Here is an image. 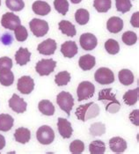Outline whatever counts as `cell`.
Masks as SVG:
<instances>
[{
  "label": "cell",
  "mask_w": 139,
  "mask_h": 154,
  "mask_svg": "<svg viewBox=\"0 0 139 154\" xmlns=\"http://www.w3.org/2000/svg\"><path fill=\"white\" fill-rule=\"evenodd\" d=\"M98 100L106 104V110L109 113H117L121 108V103L117 100L116 94L112 93V88L102 89L99 93Z\"/></svg>",
  "instance_id": "6da1fadb"
},
{
  "label": "cell",
  "mask_w": 139,
  "mask_h": 154,
  "mask_svg": "<svg viewBox=\"0 0 139 154\" xmlns=\"http://www.w3.org/2000/svg\"><path fill=\"white\" fill-rule=\"evenodd\" d=\"M100 107L94 102H89L85 105H80L76 109V116L82 122H86L92 118H95L100 114Z\"/></svg>",
  "instance_id": "7a4b0ae2"
},
{
  "label": "cell",
  "mask_w": 139,
  "mask_h": 154,
  "mask_svg": "<svg viewBox=\"0 0 139 154\" xmlns=\"http://www.w3.org/2000/svg\"><path fill=\"white\" fill-rule=\"evenodd\" d=\"M57 103L59 107L64 111L67 116H70V111L74 106V99L72 95L67 92H61L57 97Z\"/></svg>",
  "instance_id": "3957f363"
},
{
  "label": "cell",
  "mask_w": 139,
  "mask_h": 154,
  "mask_svg": "<svg viewBox=\"0 0 139 154\" xmlns=\"http://www.w3.org/2000/svg\"><path fill=\"white\" fill-rule=\"evenodd\" d=\"M36 137L40 143L48 145L52 143L55 139V132L48 125H43L38 129L36 132Z\"/></svg>",
  "instance_id": "277c9868"
},
{
  "label": "cell",
  "mask_w": 139,
  "mask_h": 154,
  "mask_svg": "<svg viewBox=\"0 0 139 154\" xmlns=\"http://www.w3.org/2000/svg\"><path fill=\"white\" fill-rule=\"evenodd\" d=\"M94 79L100 85H109L115 82V74L110 69L101 67L95 72Z\"/></svg>",
  "instance_id": "5b68a950"
},
{
  "label": "cell",
  "mask_w": 139,
  "mask_h": 154,
  "mask_svg": "<svg viewBox=\"0 0 139 154\" xmlns=\"http://www.w3.org/2000/svg\"><path fill=\"white\" fill-rule=\"evenodd\" d=\"M95 86L90 81H83L79 85L77 89L78 100L82 101L85 100H88L94 95Z\"/></svg>",
  "instance_id": "8992f818"
},
{
  "label": "cell",
  "mask_w": 139,
  "mask_h": 154,
  "mask_svg": "<svg viewBox=\"0 0 139 154\" xmlns=\"http://www.w3.org/2000/svg\"><path fill=\"white\" fill-rule=\"evenodd\" d=\"M30 30L36 37H42L48 32V24L46 20L41 19H33L29 22Z\"/></svg>",
  "instance_id": "52a82bcc"
},
{
  "label": "cell",
  "mask_w": 139,
  "mask_h": 154,
  "mask_svg": "<svg viewBox=\"0 0 139 154\" xmlns=\"http://www.w3.org/2000/svg\"><path fill=\"white\" fill-rule=\"evenodd\" d=\"M57 66V62L53 59H42L36 63L35 71L40 76H48Z\"/></svg>",
  "instance_id": "ba28073f"
},
{
  "label": "cell",
  "mask_w": 139,
  "mask_h": 154,
  "mask_svg": "<svg viewBox=\"0 0 139 154\" xmlns=\"http://www.w3.org/2000/svg\"><path fill=\"white\" fill-rule=\"evenodd\" d=\"M1 25L6 29L14 31L15 28L20 25V19L13 12H6L1 19Z\"/></svg>",
  "instance_id": "9c48e42d"
},
{
  "label": "cell",
  "mask_w": 139,
  "mask_h": 154,
  "mask_svg": "<svg viewBox=\"0 0 139 154\" xmlns=\"http://www.w3.org/2000/svg\"><path fill=\"white\" fill-rule=\"evenodd\" d=\"M17 88L23 94H30L35 88V81L29 76H23L19 79Z\"/></svg>",
  "instance_id": "30bf717a"
},
{
  "label": "cell",
  "mask_w": 139,
  "mask_h": 154,
  "mask_svg": "<svg viewBox=\"0 0 139 154\" xmlns=\"http://www.w3.org/2000/svg\"><path fill=\"white\" fill-rule=\"evenodd\" d=\"M57 47V44L55 40H53V39H47L44 42H41L38 45L37 50L42 55L50 56V55H53L56 52Z\"/></svg>",
  "instance_id": "8fae6325"
},
{
  "label": "cell",
  "mask_w": 139,
  "mask_h": 154,
  "mask_svg": "<svg viewBox=\"0 0 139 154\" xmlns=\"http://www.w3.org/2000/svg\"><path fill=\"white\" fill-rule=\"evenodd\" d=\"M79 42L80 46L84 50H93L98 44V40L96 36L93 34L85 33L80 36Z\"/></svg>",
  "instance_id": "7c38bea8"
},
{
  "label": "cell",
  "mask_w": 139,
  "mask_h": 154,
  "mask_svg": "<svg viewBox=\"0 0 139 154\" xmlns=\"http://www.w3.org/2000/svg\"><path fill=\"white\" fill-rule=\"evenodd\" d=\"M9 107H11L12 110H13L15 113L22 114L26 110L27 104L22 98H20L18 94H14L12 96V98L9 100Z\"/></svg>",
  "instance_id": "4fadbf2b"
},
{
  "label": "cell",
  "mask_w": 139,
  "mask_h": 154,
  "mask_svg": "<svg viewBox=\"0 0 139 154\" xmlns=\"http://www.w3.org/2000/svg\"><path fill=\"white\" fill-rule=\"evenodd\" d=\"M57 127L59 134L63 138H70L72 136L73 129L71 123L67 119L59 117L57 121Z\"/></svg>",
  "instance_id": "5bb4252c"
},
{
  "label": "cell",
  "mask_w": 139,
  "mask_h": 154,
  "mask_svg": "<svg viewBox=\"0 0 139 154\" xmlns=\"http://www.w3.org/2000/svg\"><path fill=\"white\" fill-rule=\"evenodd\" d=\"M61 52H62V54L65 57L72 58V57H74L78 54L79 48H78V46H77L75 42L67 41V42H65L64 43L62 44V46H61Z\"/></svg>",
  "instance_id": "9a60e30c"
},
{
  "label": "cell",
  "mask_w": 139,
  "mask_h": 154,
  "mask_svg": "<svg viewBox=\"0 0 139 154\" xmlns=\"http://www.w3.org/2000/svg\"><path fill=\"white\" fill-rule=\"evenodd\" d=\"M109 147L116 153H122L127 149V142L120 137H112L109 140Z\"/></svg>",
  "instance_id": "2e32d148"
},
{
  "label": "cell",
  "mask_w": 139,
  "mask_h": 154,
  "mask_svg": "<svg viewBox=\"0 0 139 154\" xmlns=\"http://www.w3.org/2000/svg\"><path fill=\"white\" fill-rule=\"evenodd\" d=\"M107 28L112 34H117L123 28V20L119 17H111L107 22Z\"/></svg>",
  "instance_id": "e0dca14e"
},
{
  "label": "cell",
  "mask_w": 139,
  "mask_h": 154,
  "mask_svg": "<svg viewBox=\"0 0 139 154\" xmlns=\"http://www.w3.org/2000/svg\"><path fill=\"white\" fill-rule=\"evenodd\" d=\"M15 60L19 65L20 66L26 65L31 60L30 51L26 48H20L18 51L15 53Z\"/></svg>",
  "instance_id": "ac0fdd59"
},
{
  "label": "cell",
  "mask_w": 139,
  "mask_h": 154,
  "mask_svg": "<svg viewBox=\"0 0 139 154\" xmlns=\"http://www.w3.org/2000/svg\"><path fill=\"white\" fill-rule=\"evenodd\" d=\"M32 9L35 14H38L41 16H46L51 11L50 5L47 2L41 1V0L35 1L32 5Z\"/></svg>",
  "instance_id": "d6986e66"
},
{
  "label": "cell",
  "mask_w": 139,
  "mask_h": 154,
  "mask_svg": "<svg viewBox=\"0 0 139 154\" xmlns=\"http://www.w3.org/2000/svg\"><path fill=\"white\" fill-rule=\"evenodd\" d=\"M14 138L15 141L20 143H26L29 142L30 138H31V132L28 129L20 127L19 129H17L14 133Z\"/></svg>",
  "instance_id": "ffe728a7"
},
{
  "label": "cell",
  "mask_w": 139,
  "mask_h": 154,
  "mask_svg": "<svg viewBox=\"0 0 139 154\" xmlns=\"http://www.w3.org/2000/svg\"><path fill=\"white\" fill-rule=\"evenodd\" d=\"M96 64L95 57L92 55H84L79 58V65L83 71H90Z\"/></svg>",
  "instance_id": "44dd1931"
},
{
  "label": "cell",
  "mask_w": 139,
  "mask_h": 154,
  "mask_svg": "<svg viewBox=\"0 0 139 154\" xmlns=\"http://www.w3.org/2000/svg\"><path fill=\"white\" fill-rule=\"evenodd\" d=\"M58 26H59L60 31L65 35L70 36V37H74L77 34L75 26L68 20L60 21L58 24Z\"/></svg>",
  "instance_id": "7402d4cb"
},
{
  "label": "cell",
  "mask_w": 139,
  "mask_h": 154,
  "mask_svg": "<svg viewBox=\"0 0 139 154\" xmlns=\"http://www.w3.org/2000/svg\"><path fill=\"white\" fill-rule=\"evenodd\" d=\"M119 81L123 85H130L134 83L135 77L132 71L128 70V69H122V71H119L118 74Z\"/></svg>",
  "instance_id": "603a6c76"
},
{
  "label": "cell",
  "mask_w": 139,
  "mask_h": 154,
  "mask_svg": "<svg viewBox=\"0 0 139 154\" xmlns=\"http://www.w3.org/2000/svg\"><path fill=\"white\" fill-rule=\"evenodd\" d=\"M38 108L42 114L44 116H51L55 114V107L53 103L48 100H42L39 102L38 104Z\"/></svg>",
  "instance_id": "cb8c5ba5"
},
{
  "label": "cell",
  "mask_w": 139,
  "mask_h": 154,
  "mask_svg": "<svg viewBox=\"0 0 139 154\" xmlns=\"http://www.w3.org/2000/svg\"><path fill=\"white\" fill-rule=\"evenodd\" d=\"M138 87L136 89L128 90L123 95V101L128 106H133L135 105L138 100Z\"/></svg>",
  "instance_id": "d4e9b609"
},
{
  "label": "cell",
  "mask_w": 139,
  "mask_h": 154,
  "mask_svg": "<svg viewBox=\"0 0 139 154\" xmlns=\"http://www.w3.org/2000/svg\"><path fill=\"white\" fill-rule=\"evenodd\" d=\"M14 119L10 115L7 114H1L0 115V131H10L13 126Z\"/></svg>",
  "instance_id": "484cf974"
},
{
  "label": "cell",
  "mask_w": 139,
  "mask_h": 154,
  "mask_svg": "<svg viewBox=\"0 0 139 154\" xmlns=\"http://www.w3.org/2000/svg\"><path fill=\"white\" fill-rule=\"evenodd\" d=\"M14 82V75L11 70L4 69L0 71V83L4 86H10Z\"/></svg>",
  "instance_id": "4316f807"
},
{
  "label": "cell",
  "mask_w": 139,
  "mask_h": 154,
  "mask_svg": "<svg viewBox=\"0 0 139 154\" xmlns=\"http://www.w3.org/2000/svg\"><path fill=\"white\" fill-rule=\"evenodd\" d=\"M90 19V14L89 12L85 9L80 8L77 12H75V20L79 25H86L89 21Z\"/></svg>",
  "instance_id": "83f0119b"
},
{
  "label": "cell",
  "mask_w": 139,
  "mask_h": 154,
  "mask_svg": "<svg viewBox=\"0 0 139 154\" xmlns=\"http://www.w3.org/2000/svg\"><path fill=\"white\" fill-rule=\"evenodd\" d=\"M106 151V144L100 140H95L89 144V152L92 154H103Z\"/></svg>",
  "instance_id": "f1b7e54d"
},
{
  "label": "cell",
  "mask_w": 139,
  "mask_h": 154,
  "mask_svg": "<svg viewBox=\"0 0 139 154\" xmlns=\"http://www.w3.org/2000/svg\"><path fill=\"white\" fill-rule=\"evenodd\" d=\"M112 2L111 0H94L93 6L96 11L99 12H108L111 8Z\"/></svg>",
  "instance_id": "f546056e"
},
{
  "label": "cell",
  "mask_w": 139,
  "mask_h": 154,
  "mask_svg": "<svg viewBox=\"0 0 139 154\" xmlns=\"http://www.w3.org/2000/svg\"><path fill=\"white\" fill-rule=\"evenodd\" d=\"M70 74L68 71H63L57 73L55 77V82L57 85L58 86H63V85H68L70 81Z\"/></svg>",
  "instance_id": "4dcf8cb0"
},
{
  "label": "cell",
  "mask_w": 139,
  "mask_h": 154,
  "mask_svg": "<svg viewBox=\"0 0 139 154\" xmlns=\"http://www.w3.org/2000/svg\"><path fill=\"white\" fill-rule=\"evenodd\" d=\"M105 48L107 52L110 55H116L120 51L119 43L114 39H109L105 42Z\"/></svg>",
  "instance_id": "1f68e13d"
},
{
  "label": "cell",
  "mask_w": 139,
  "mask_h": 154,
  "mask_svg": "<svg viewBox=\"0 0 139 154\" xmlns=\"http://www.w3.org/2000/svg\"><path fill=\"white\" fill-rule=\"evenodd\" d=\"M5 5L12 12H20L25 7L23 0H5Z\"/></svg>",
  "instance_id": "d6a6232c"
},
{
  "label": "cell",
  "mask_w": 139,
  "mask_h": 154,
  "mask_svg": "<svg viewBox=\"0 0 139 154\" xmlns=\"http://www.w3.org/2000/svg\"><path fill=\"white\" fill-rule=\"evenodd\" d=\"M55 9L62 15H66L69 11V3L67 0H54Z\"/></svg>",
  "instance_id": "836d02e7"
},
{
  "label": "cell",
  "mask_w": 139,
  "mask_h": 154,
  "mask_svg": "<svg viewBox=\"0 0 139 154\" xmlns=\"http://www.w3.org/2000/svg\"><path fill=\"white\" fill-rule=\"evenodd\" d=\"M116 10L122 13L129 12L132 7L130 0H116Z\"/></svg>",
  "instance_id": "e575fe53"
},
{
  "label": "cell",
  "mask_w": 139,
  "mask_h": 154,
  "mask_svg": "<svg viewBox=\"0 0 139 154\" xmlns=\"http://www.w3.org/2000/svg\"><path fill=\"white\" fill-rule=\"evenodd\" d=\"M14 35H15V38L18 42H25L27 37H28V33H27V30L26 28L24 26H21L20 25L18 27L15 28L14 30Z\"/></svg>",
  "instance_id": "d590c367"
},
{
  "label": "cell",
  "mask_w": 139,
  "mask_h": 154,
  "mask_svg": "<svg viewBox=\"0 0 139 154\" xmlns=\"http://www.w3.org/2000/svg\"><path fill=\"white\" fill-rule=\"evenodd\" d=\"M105 132H106V126L102 122H95L90 127L91 135L95 137L102 136L103 134H105Z\"/></svg>",
  "instance_id": "8d00e7d4"
},
{
  "label": "cell",
  "mask_w": 139,
  "mask_h": 154,
  "mask_svg": "<svg viewBox=\"0 0 139 154\" xmlns=\"http://www.w3.org/2000/svg\"><path fill=\"white\" fill-rule=\"evenodd\" d=\"M122 42L128 45V46H132L134 45L137 41V35L132 31H127L122 35Z\"/></svg>",
  "instance_id": "74e56055"
},
{
  "label": "cell",
  "mask_w": 139,
  "mask_h": 154,
  "mask_svg": "<svg viewBox=\"0 0 139 154\" xmlns=\"http://www.w3.org/2000/svg\"><path fill=\"white\" fill-rule=\"evenodd\" d=\"M85 150V143L81 140H74L70 144V152L73 154H80Z\"/></svg>",
  "instance_id": "f35d334b"
},
{
  "label": "cell",
  "mask_w": 139,
  "mask_h": 154,
  "mask_svg": "<svg viewBox=\"0 0 139 154\" xmlns=\"http://www.w3.org/2000/svg\"><path fill=\"white\" fill-rule=\"evenodd\" d=\"M12 68V60L7 57H3L0 58V71L4 69L11 70Z\"/></svg>",
  "instance_id": "ab89813d"
},
{
  "label": "cell",
  "mask_w": 139,
  "mask_h": 154,
  "mask_svg": "<svg viewBox=\"0 0 139 154\" xmlns=\"http://www.w3.org/2000/svg\"><path fill=\"white\" fill-rule=\"evenodd\" d=\"M13 41V37L11 34L8 33H5L3 35L1 36V42L5 45V46H9L12 43Z\"/></svg>",
  "instance_id": "60d3db41"
},
{
  "label": "cell",
  "mask_w": 139,
  "mask_h": 154,
  "mask_svg": "<svg viewBox=\"0 0 139 154\" xmlns=\"http://www.w3.org/2000/svg\"><path fill=\"white\" fill-rule=\"evenodd\" d=\"M129 120L131 121V122L136 125V126H138L139 125V110L138 109H136V110H133L131 112V114L129 115Z\"/></svg>",
  "instance_id": "b9f144b4"
},
{
  "label": "cell",
  "mask_w": 139,
  "mask_h": 154,
  "mask_svg": "<svg viewBox=\"0 0 139 154\" xmlns=\"http://www.w3.org/2000/svg\"><path fill=\"white\" fill-rule=\"evenodd\" d=\"M130 23L132 25V26L137 28L139 27V12H137L133 13V15L131 16L130 19Z\"/></svg>",
  "instance_id": "7bdbcfd3"
},
{
  "label": "cell",
  "mask_w": 139,
  "mask_h": 154,
  "mask_svg": "<svg viewBox=\"0 0 139 154\" xmlns=\"http://www.w3.org/2000/svg\"><path fill=\"white\" fill-rule=\"evenodd\" d=\"M5 146V138L4 136H2L0 134V150L4 149Z\"/></svg>",
  "instance_id": "ee69618b"
},
{
  "label": "cell",
  "mask_w": 139,
  "mask_h": 154,
  "mask_svg": "<svg viewBox=\"0 0 139 154\" xmlns=\"http://www.w3.org/2000/svg\"><path fill=\"white\" fill-rule=\"evenodd\" d=\"M81 1L82 0H70V2H71L72 4H75V5H76V4H79Z\"/></svg>",
  "instance_id": "f6af8a7d"
},
{
  "label": "cell",
  "mask_w": 139,
  "mask_h": 154,
  "mask_svg": "<svg viewBox=\"0 0 139 154\" xmlns=\"http://www.w3.org/2000/svg\"><path fill=\"white\" fill-rule=\"evenodd\" d=\"M0 5H1V0H0Z\"/></svg>",
  "instance_id": "bcb514c9"
}]
</instances>
